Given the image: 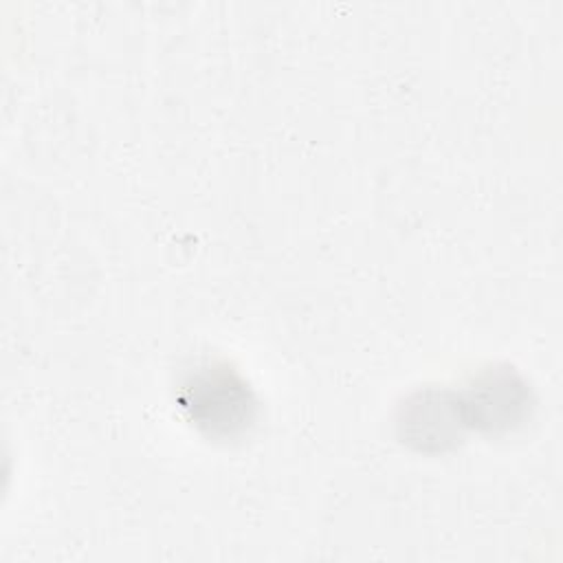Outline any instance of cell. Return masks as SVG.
<instances>
[{"instance_id": "obj_1", "label": "cell", "mask_w": 563, "mask_h": 563, "mask_svg": "<svg viewBox=\"0 0 563 563\" xmlns=\"http://www.w3.org/2000/svg\"><path fill=\"white\" fill-rule=\"evenodd\" d=\"M246 396L249 391L244 389V385L240 383H233L229 378L227 372H220V374H202L198 376L196 383H191L189 387H185V398H183V405L189 407L191 411L205 407V405H211V413L200 422V424H207L213 429H227V422L231 420H249V402H246Z\"/></svg>"}]
</instances>
